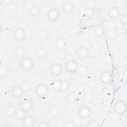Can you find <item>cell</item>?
Instances as JSON below:
<instances>
[{
	"label": "cell",
	"instance_id": "cell-18",
	"mask_svg": "<svg viewBox=\"0 0 127 127\" xmlns=\"http://www.w3.org/2000/svg\"><path fill=\"white\" fill-rule=\"evenodd\" d=\"M63 80L57 78L51 83V87L53 90L56 92H62Z\"/></svg>",
	"mask_w": 127,
	"mask_h": 127
},
{
	"label": "cell",
	"instance_id": "cell-4",
	"mask_svg": "<svg viewBox=\"0 0 127 127\" xmlns=\"http://www.w3.org/2000/svg\"><path fill=\"white\" fill-rule=\"evenodd\" d=\"M19 65L21 70L25 72H28L33 68L34 62L32 58L24 56L20 59L19 62Z\"/></svg>",
	"mask_w": 127,
	"mask_h": 127
},
{
	"label": "cell",
	"instance_id": "cell-10",
	"mask_svg": "<svg viewBox=\"0 0 127 127\" xmlns=\"http://www.w3.org/2000/svg\"><path fill=\"white\" fill-rule=\"evenodd\" d=\"M18 108L27 113L30 112L33 108V103L32 101L28 99H24L20 101L18 103Z\"/></svg>",
	"mask_w": 127,
	"mask_h": 127
},
{
	"label": "cell",
	"instance_id": "cell-2",
	"mask_svg": "<svg viewBox=\"0 0 127 127\" xmlns=\"http://www.w3.org/2000/svg\"><path fill=\"white\" fill-rule=\"evenodd\" d=\"M64 66L63 64L58 62L52 63L49 67L50 75L55 78H59L63 73Z\"/></svg>",
	"mask_w": 127,
	"mask_h": 127
},
{
	"label": "cell",
	"instance_id": "cell-5",
	"mask_svg": "<svg viewBox=\"0 0 127 127\" xmlns=\"http://www.w3.org/2000/svg\"><path fill=\"white\" fill-rule=\"evenodd\" d=\"M79 66L77 61L74 59L67 60L64 64V70L69 73H74L79 69Z\"/></svg>",
	"mask_w": 127,
	"mask_h": 127
},
{
	"label": "cell",
	"instance_id": "cell-19",
	"mask_svg": "<svg viewBox=\"0 0 127 127\" xmlns=\"http://www.w3.org/2000/svg\"><path fill=\"white\" fill-rule=\"evenodd\" d=\"M60 114V109L59 107L56 105L51 106L48 109V114L53 118H57L59 116Z\"/></svg>",
	"mask_w": 127,
	"mask_h": 127
},
{
	"label": "cell",
	"instance_id": "cell-23",
	"mask_svg": "<svg viewBox=\"0 0 127 127\" xmlns=\"http://www.w3.org/2000/svg\"><path fill=\"white\" fill-rule=\"evenodd\" d=\"M105 30L103 26L98 25L94 29V34L96 37H101L103 36L104 34Z\"/></svg>",
	"mask_w": 127,
	"mask_h": 127
},
{
	"label": "cell",
	"instance_id": "cell-3",
	"mask_svg": "<svg viewBox=\"0 0 127 127\" xmlns=\"http://www.w3.org/2000/svg\"><path fill=\"white\" fill-rule=\"evenodd\" d=\"M35 95L39 98L46 97L49 93V88L47 84L44 82L38 83L34 88Z\"/></svg>",
	"mask_w": 127,
	"mask_h": 127
},
{
	"label": "cell",
	"instance_id": "cell-15",
	"mask_svg": "<svg viewBox=\"0 0 127 127\" xmlns=\"http://www.w3.org/2000/svg\"><path fill=\"white\" fill-rule=\"evenodd\" d=\"M21 122L22 126L23 127H33L36 125L35 118L30 115H26Z\"/></svg>",
	"mask_w": 127,
	"mask_h": 127
},
{
	"label": "cell",
	"instance_id": "cell-9",
	"mask_svg": "<svg viewBox=\"0 0 127 127\" xmlns=\"http://www.w3.org/2000/svg\"><path fill=\"white\" fill-rule=\"evenodd\" d=\"M90 51L89 48L84 45H81L78 47L76 51V55L77 58L81 61L87 59L90 55Z\"/></svg>",
	"mask_w": 127,
	"mask_h": 127
},
{
	"label": "cell",
	"instance_id": "cell-1",
	"mask_svg": "<svg viewBox=\"0 0 127 127\" xmlns=\"http://www.w3.org/2000/svg\"><path fill=\"white\" fill-rule=\"evenodd\" d=\"M127 104L125 101L122 99L116 100L113 105V112L118 116H123L127 112Z\"/></svg>",
	"mask_w": 127,
	"mask_h": 127
},
{
	"label": "cell",
	"instance_id": "cell-25",
	"mask_svg": "<svg viewBox=\"0 0 127 127\" xmlns=\"http://www.w3.org/2000/svg\"><path fill=\"white\" fill-rule=\"evenodd\" d=\"M25 51L24 49L22 47H18L15 49L14 54L15 57L17 58H20V59L24 57Z\"/></svg>",
	"mask_w": 127,
	"mask_h": 127
},
{
	"label": "cell",
	"instance_id": "cell-29",
	"mask_svg": "<svg viewBox=\"0 0 127 127\" xmlns=\"http://www.w3.org/2000/svg\"><path fill=\"white\" fill-rule=\"evenodd\" d=\"M37 126L38 127H48L50 126V124L48 122L44 121H40L39 122L37 125Z\"/></svg>",
	"mask_w": 127,
	"mask_h": 127
},
{
	"label": "cell",
	"instance_id": "cell-27",
	"mask_svg": "<svg viewBox=\"0 0 127 127\" xmlns=\"http://www.w3.org/2000/svg\"><path fill=\"white\" fill-rule=\"evenodd\" d=\"M85 5L87 8L94 9L96 6V2L94 0H88L85 2Z\"/></svg>",
	"mask_w": 127,
	"mask_h": 127
},
{
	"label": "cell",
	"instance_id": "cell-22",
	"mask_svg": "<svg viewBox=\"0 0 127 127\" xmlns=\"http://www.w3.org/2000/svg\"><path fill=\"white\" fill-rule=\"evenodd\" d=\"M105 32L106 37L108 39L110 40H113L115 39L118 36V32L117 29L106 30Z\"/></svg>",
	"mask_w": 127,
	"mask_h": 127
},
{
	"label": "cell",
	"instance_id": "cell-12",
	"mask_svg": "<svg viewBox=\"0 0 127 127\" xmlns=\"http://www.w3.org/2000/svg\"><path fill=\"white\" fill-rule=\"evenodd\" d=\"M74 9V4L71 1H64L61 4V10L64 14H71L73 12Z\"/></svg>",
	"mask_w": 127,
	"mask_h": 127
},
{
	"label": "cell",
	"instance_id": "cell-13",
	"mask_svg": "<svg viewBox=\"0 0 127 127\" xmlns=\"http://www.w3.org/2000/svg\"><path fill=\"white\" fill-rule=\"evenodd\" d=\"M108 16L109 19L114 20L117 19L121 16V11L119 8L116 6L110 7L107 11Z\"/></svg>",
	"mask_w": 127,
	"mask_h": 127
},
{
	"label": "cell",
	"instance_id": "cell-8",
	"mask_svg": "<svg viewBox=\"0 0 127 127\" xmlns=\"http://www.w3.org/2000/svg\"><path fill=\"white\" fill-rule=\"evenodd\" d=\"M46 15L47 19L49 21L55 22L58 20L60 16V12L57 7L53 6L48 9Z\"/></svg>",
	"mask_w": 127,
	"mask_h": 127
},
{
	"label": "cell",
	"instance_id": "cell-6",
	"mask_svg": "<svg viewBox=\"0 0 127 127\" xmlns=\"http://www.w3.org/2000/svg\"><path fill=\"white\" fill-rule=\"evenodd\" d=\"M91 115L92 110L91 108L85 105L80 106L77 111V117L82 120H86L89 119Z\"/></svg>",
	"mask_w": 127,
	"mask_h": 127
},
{
	"label": "cell",
	"instance_id": "cell-16",
	"mask_svg": "<svg viewBox=\"0 0 127 127\" xmlns=\"http://www.w3.org/2000/svg\"><path fill=\"white\" fill-rule=\"evenodd\" d=\"M34 54L36 57L39 59H45L48 54V50L43 46H39L37 47L34 51Z\"/></svg>",
	"mask_w": 127,
	"mask_h": 127
},
{
	"label": "cell",
	"instance_id": "cell-14",
	"mask_svg": "<svg viewBox=\"0 0 127 127\" xmlns=\"http://www.w3.org/2000/svg\"><path fill=\"white\" fill-rule=\"evenodd\" d=\"M24 93V88L19 85L13 86L10 90L11 96L15 98H21L23 96Z\"/></svg>",
	"mask_w": 127,
	"mask_h": 127
},
{
	"label": "cell",
	"instance_id": "cell-26",
	"mask_svg": "<svg viewBox=\"0 0 127 127\" xmlns=\"http://www.w3.org/2000/svg\"><path fill=\"white\" fill-rule=\"evenodd\" d=\"M35 4V3L33 1L27 0L24 2L23 4V7L26 11L28 12Z\"/></svg>",
	"mask_w": 127,
	"mask_h": 127
},
{
	"label": "cell",
	"instance_id": "cell-20",
	"mask_svg": "<svg viewBox=\"0 0 127 127\" xmlns=\"http://www.w3.org/2000/svg\"><path fill=\"white\" fill-rule=\"evenodd\" d=\"M105 31L117 29V26L113 20L108 19L104 21L103 26Z\"/></svg>",
	"mask_w": 127,
	"mask_h": 127
},
{
	"label": "cell",
	"instance_id": "cell-24",
	"mask_svg": "<svg viewBox=\"0 0 127 127\" xmlns=\"http://www.w3.org/2000/svg\"><path fill=\"white\" fill-rule=\"evenodd\" d=\"M26 113H25L24 111H23L22 110L18 108V109H15L14 116L17 120L21 121L23 118L26 115Z\"/></svg>",
	"mask_w": 127,
	"mask_h": 127
},
{
	"label": "cell",
	"instance_id": "cell-7",
	"mask_svg": "<svg viewBox=\"0 0 127 127\" xmlns=\"http://www.w3.org/2000/svg\"><path fill=\"white\" fill-rule=\"evenodd\" d=\"M12 37L14 40L17 42L23 41L26 38V32L22 27H16L12 33Z\"/></svg>",
	"mask_w": 127,
	"mask_h": 127
},
{
	"label": "cell",
	"instance_id": "cell-17",
	"mask_svg": "<svg viewBox=\"0 0 127 127\" xmlns=\"http://www.w3.org/2000/svg\"><path fill=\"white\" fill-rule=\"evenodd\" d=\"M55 48L59 50H63L66 47V41L64 37H59L56 39L54 42Z\"/></svg>",
	"mask_w": 127,
	"mask_h": 127
},
{
	"label": "cell",
	"instance_id": "cell-21",
	"mask_svg": "<svg viewBox=\"0 0 127 127\" xmlns=\"http://www.w3.org/2000/svg\"><path fill=\"white\" fill-rule=\"evenodd\" d=\"M42 12V9L41 7L37 4H35L34 6L31 8V9L28 12L29 14L32 17H37L39 16Z\"/></svg>",
	"mask_w": 127,
	"mask_h": 127
},
{
	"label": "cell",
	"instance_id": "cell-11",
	"mask_svg": "<svg viewBox=\"0 0 127 127\" xmlns=\"http://www.w3.org/2000/svg\"><path fill=\"white\" fill-rule=\"evenodd\" d=\"M99 80L104 85L109 84L112 80V74L111 71L105 70L102 71L99 75Z\"/></svg>",
	"mask_w": 127,
	"mask_h": 127
},
{
	"label": "cell",
	"instance_id": "cell-28",
	"mask_svg": "<svg viewBox=\"0 0 127 127\" xmlns=\"http://www.w3.org/2000/svg\"><path fill=\"white\" fill-rule=\"evenodd\" d=\"M77 126L76 123L73 120H69L65 123V127H76Z\"/></svg>",
	"mask_w": 127,
	"mask_h": 127
}]
</instances>
